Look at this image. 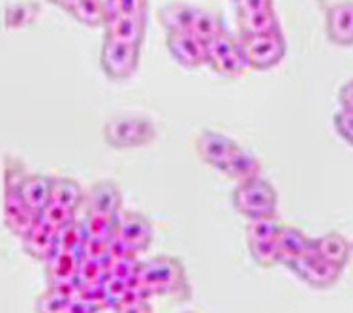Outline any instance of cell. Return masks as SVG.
<instances>
[{"instance_id": "20", "label": "cell", "mask_w": 353, "mask_h": 313, "mask_svg": "<svg viewBox=\"0 0 353 313\" xmlns=\"http://www.w3.org/2000/svg\"><path fill=\"white\" fill-rule=\"evenodd\" d=\"M51 184H53V177L28 175L19 186V195L36 216H40L41 211L51 203Z\"/></svg>"}, {"instance_id": "4", "label": "cell", "mask_w": 353, "mask_h": 313, "mask_svg": "<svg viewBox=\"0 0 353 313\" xmlns=\"http://www.w3.org/2000/svg\"><path fill=\"white\" fill-rule=\"evenodd\" d=\"M207 64L216 74L230 79L243 77L250 69L241 38H235L228 32L207 43Z\"/></svg>"}, {"instance_id": "36", "label": "cell", "mask_w": 353, "mask_h": 313, "mask_svg": "<svg viewBox=\"0 0 353 313\" xmlns=\"http://www.w3.org/2000/svg\"><path fill=\"white\" fill-rule=\"evenodd\" d=\"M184 313H194V312H184Z\"/></svg>"}, {"instance_id": "21", "label": "cell", "mask_w": 353, "mask_h": 313, "mask_svg": "<svg viewBox=\"0 0 353 313\" xmlns=\"http://www.w3.org/2000/svg\"><path fill=\"white\" fill-rule=\"evenodd\" d=\"M218 171L224 177L233 178V180H237L239 184H241V182H246V180L259 177V173H261V162L252 152H248V150L239 149Z\"/></svg>"}, {"instance_id": "34", "label": "cell", "mask_w": 353, "mask_h": 313, "mask_svg": "<svg viewBox=\"0 0 353 313\" xmlns=\"http://www.w3.org/2000/svg\"><path fill=\"white\" fill-rule=\"evenodd\" d=\"M339 102L342 105V109L353 111V79H350L340 87Z\"/></svg>"}, {"instance_id": "2", "label": "cell", "mask_w": 353, "mask_h": 313, "mask_svg": "<svg viewBox=\"0 0 353 313\" xmlns=\"http://www.w3.org/2000/svg\"><path fill=\"white\" fill-rule=\"evenodd\" d=\"M231 201L239 214L245 218L265 219L276 218V206H279V193L271 182L265 178H252L246 182L237 184L231 193Z\"/></svg>"}, {"instance_id": "8", "label": "cell", "mask_w": 353, "mask_h": 313, "mask_svg": "<svg viewBox=\"0 0 353 313\" xmlns=\"http://www.w3.org/2000/svg\"><path fill=\"white\" fill-rule=\"evenodd\" d=\"M115 239L134 255H139L152 242V225L139 212L123 211L115 219Z\"/></svg>"}, {"instance_id": "15", "label": "cell", "mask_w": 353, "mask_h": 313, "mask_svg": "<svg viewBox=\"0 0 353 313\" xmlns=\"http://www.w3.org/2000/svg\"><path fill=\"white\" fill-rule=\"evenodd\" d=\"M23 242V250L27 255H30L36 261H46L48 263L49 259L53 257L54 252H57V244H59V233L49 229L48 225H43L38 219L30 229L27 231V235L21 239Z\"/></svg>"}, {"instance_id": "17", "label": "cell", "mask_w": 353, "mask_h": 313, "mask_svg": "<svg viewBox=\"0 0 353 313\" xmlns=\"http://www.w3.org/2000/svg\"><path fill=\"white\" fill-rule=\"evenodd\" d=\"M79 259L64 252H54L48 263V281L49 287H62V289H75L77 287V270Z\"/></svg>"}, {"instance_id": "25", "label": "cell", "mask_w": 353, "mask_h": 313, "mask_svg": "<svg viewBox=\"0 0 353 313\" xmlns=\"http://www.w3.org/2000/svg\"><path fill=\"white\" fill-rule=\"evenodd\" d=\"M190 32L203 43H209V41L216 40L222 34H225V28L218 12L207 10V8H197L196 19H194Z\"/></svg>"}, {"instance_id": "3", "label": "cell", "mask_w": 353, "mask_h": 313, "mask_svg": "<svg viewBox=\"0 0 353 313\" xmlns=\"http://www.w3.org/2000/svg\"><path fill=\"white\" fill-rule=\"evenodd\" d=\"M103 141L113 149H137L157 139L154 122L147 116L119 115L109 118L102 129Z\"/></svg>"}, {"instance_id": "14", "label": "cell", "mask_w": 353, "mask_h": 313, "mask_svg": "<svg viewBox=\"0 0 353 313\" xmlns=\"http://www.w3.org/2000/svg\"><path fill=\"white\" fill-rule=\"evenodd\" d=\"M2 214H4V224L10 231L23 239L27 231L38 222V216L28 208L23 197L19 195V190L4 191L2 197Z\"/></svg>"}, {"instance_id": "10", "label": "cell", "mask_w": 353, "mask_h": 313, "mask_svg": "<svg viewBox=\"0 0 353 313\" xmlns=\"http://www.w3.org/2000/svg\"><path fill=\"white\" fill-rule=\"evenodd\" d=\"M87 216H102V218L117 219L123 208V193L121 188L111 180H100L88 188L85 195Z\"/></svg>"}, {"instance_id": "16", "label": "cell", "mask_w": 353, "mask_h": 313, "mask_svg": "<svg viewBox=\"0 0 353 313\" xmlns=\"http://www.w3.org/2000/svg\"><path fill=\"white\" fill-rule=\"evenodd\" d=\"M312 246V239H308L305 233L295 225H282L276 239V250H279V265L292 266L297 259L305 255Z\"/></svg>"}, {"instance_id": "35", "label": "cell", "mask_w": 353, "mask_h": 313, "mask_svg": "<svg viewBox=\"0 0 353 313\" xmlns=\"http://www.w3.org/2000/svg\"><path fill=\"white\" fill-rule=\"evenodd\" d=\"M115 313H152L149 302H132V304H123L115 310Z\"/></svg>"}, {"instance_id": "12", "label": "cell", "mask_w": 353, "mask_h": 313, "mask_svg": "<svg viewBox=\"0 0 353 313\" xmlns=\"http://www.w3.org/2000/svg\"><path fill=\"white\" fill-rule=\"evenodd\" d=\"M171 56L184 68H199L207 64V43L192 32H171L165 38Z\"/></svg>"}, {"instance_id": "19", "label": "cell", "mask_w": 353, "mask_h": 313, "mask_svg": "<svg viewBox=\"0 0 353 313\" xmlns=\"http://www.w3.org/2000/svg\"><path fill=\"white\" fill-rule=\"evenodd\" d=\"M61 6L70 17H74L77 23L87 25V27H105V2L102 0H61L54 2Z\"/></svg>"}, {"instance_id": "26", "label": "cell", "mask_w": 353, "mask_h": 313, "mask_svg": "<svg viewBox=\"0 0 353 313\" xmlns=\"http://www.w3.org/2000/svg\"><path fill=\"white\" fill-rule=\"evenodd\" d=\"M75 289H62V287H49L48 291L36 299V313H66L74 300Z\"/></svg>"}, {"instance_id": "1", "label": "cell", "mask_w": 353, "mask_h": 313, "mask_svg": "<svg viewBox=\"0 0 353 313\" xmlns=\"http://www.w3.org/2000/svg\"><path fill=\"white\" fill-rule=\"evenodd\" d=\"M137 279L139 285L149 291L150 296L188 300L192 294L186 268L179 259L170 255H158L143 261Z\"/></svg>"}, {"instance_id": "18", "label": "cell", "mask_w": 353, "mask_h": 313, "mask_svg": "<svg viewBox=\"0 0 353 313\" xmlns=\"http://www.w3.org/2000/svg\"><path fill=\"white\" fill-rule=\"evenodd\" d=\"M105 38L141 47L147 32V17H115L105 23Z\"/></svg>"}, {"instance_id": "5", "label": "cell", "mask_w": 353, "mask_h": 313, "mask_svg": "<svg viewBox=\"0 0 353 313\" xmlns=\"http://www.w3.org/2000/svg\"><path fill=\"white\" fill-rule=\"evenodd\" d=\"M139 55H141V47L103 38L102 51H100V66L109 79L126 81L137 72Z\"/></svg>"}, {"instance_id": "24", "label": "cell", "mask_w": 353, "mask_h": 313, "mask_svg": "<svg viewBox=\"0 0 353 313\" xmlns=\"http://www.w3.org/2000/svg\"><path fill=\"white\" fill-rule=\"evenodd\" d=\"M85 195L87 193L74 178L53 177V184H51V201L53 203L75 212L81 204H85Z\"/></svg>"}, {"instance_id": "30", "label": "cell", "mask_w": 353, "mask_h": 313, "mask_svg": "<svg viewBox=\"0 0 353 313\" xmlns=\"http://www.w3.org/2000/svg\"><path fill=\"white\" fill-rule=\"evenodd\" d=\"M282 225L276 218H265V219H252L246 225V240L248 244L254 242H267V240H276Z\"/></svg>"}, {"instance_id": "7", "label": "cell", "mask_w": 353, "mask_h": 313, "mask_svg": "<svg viewBox=\"0 0 353 313\" xmlns=\"http://www.w3.org/2000/svg\"><path fill=\"white\" fill-rule=\"evenodd\" d=\"M239 36L279 32L280 23L271 0H243L237 4Z\"/></svg>"}, {"instance_id": "22", "label": "cell", "mask_w": 353, "mask_h": 313, "mask_svg": "<svg viewBox=\"0 0 353 313\" xmlns=\"http://www.w3.org/2000/svg\"><path fill=\"white\" fill-rule=\"evenodd\" d=\"M197 8L190 4H168L158 10V21L165 28V32H190Z\"/></svg>"}, {"instance_id": "31", "label": "cell", "mask_w": 353, "mask_h": 313, "mask_svg": "<svg viewBox=\"0 0 353 313\" xmlns=\"http://www.w3.org/2000/svg\"><path fill=\"white\" fill-rule=\"evenodd\" d=\"M250 255L254 263H258L263 268L279 265V250H276V240H267V242H254L248 244Z\"/></svg>"}, {"instance_id": "11", "label": "cell", "mask_w": 353, "mask_h": 313, "mask_svg": "<svg viewBox=\"0 0 353 313\" xmlns=\"http://www.w3.org/2000/svg\"><path fill=\"white\" fill-rule=\"evenodd\" d=\"M239 149L241 147L231 137L212 129H203L196 139L197 156L214 169H220Z\"/></svg>"}, {"instance_id": "9", "label": "cell", "mask_w": 353, "mask_h": 313, "mask_svg": "<svg viewBox=\"0 0 353 313\" xmlns=\"http://www.w3.org/2000/svg\"><path fill=\"white\" fill-rule=\"evenodd\" d=\"M293 272L297 274L305 283H308L314 289H329L333 287L336 281H339L340 274H342V268L333 263H329L325 259H321L314 250V239L310 250L303 255L301 259H297L292 266Z\"/></svg>"}, {"instance_id": "28", "label": "cell", "mask_w": 353, "mask_h": 313, "mask_svg": "<svg viewBox=\"0 0 353 313\" xmlns=\"http://www.w3.org/2000/svg\"><path fill=\"white\" fill-rule=\"evenodd\" d=\"M147 12H149V2H145V0H109L105 2L108 21L115 19V17H147Z\"/></svg>"}, {"instance_id": "29", "label": "cell", "mask_w": 353, "mask_h": 313, "mask_svg": "<svg viewBox=\"0 0 353 313\" xmlns=\"http://www.w3.org/2000/svg\"><path fill=\"white\" fill-rule=\"evenodd\" d=\"M38 219H40L43 225H48L49 229L61 233L64 231L66 227H70L72 224H75V212L51 201V203L41 211Z\"/></svg>"}, {"instance_id": "32", "label": "cell", "mask_w": 353, "mask_h": 313, "mask_svg": "<svg viewBox=\"0 0 353 313\" xmlns=\"http://www.w3.org/2000/svg\"><path fill=\"white\" fill-rule=\"evenodd\" d=\"M27 177L28 173L25 171V165L17 158H4V191L19 190V186Z\"/></svg>"}, {"instance_id": "27", "label": "cell", "mask_w": 353, "mask_h": 313, "mask_svg": "<svg viewBox=\"0 0 353 313\" xmlns=\"http://www.w3.org/2000/svg\"><path fill=\"white\" fill-rule=\"evenodd\" d=\"M40 8L34 2H17L4 6V25L8 28H21L32 25L38 17Z\"/></svg>"}, {"instance_id": "33", "label": "cell", "mask_w": 353, "mask_h": 313, "mask_svg": "<svg viewBox=\"0 0 353 313\" xmlns=\"http://www.w3.org/2000/svg\"><path fill=\"white\" fill-rule=\"evenodd\" d=\"M334 128L339 131V136L353 147V111L340 109L334 115Z\"/></svg>"}, {"instance_id": "6", "label": "cell", "mask_w": 353, "mask_h": 313, "mask_svg": "<svg viewBox=\"0 0 353 313\" xmlns=\"http://www.w3.org/2000/svg\"><path fill=\"white\" fill-rule=\"evenodd\" d=\"M250 69H271L285 55V40L282 30L259 36H239Z\"/></svg>"}, {"instance_id": "23", "label": "cell", "mask_w": 353, "mask_h": 313, "mask_svg": "<svg viewBox=\"0 0 353 313\" xmlns=\"http://www.w3.org/2000/svg\"><path fill=\"white\" fill-rule=\"evenodd\" d=\"M314 250H316V253L321 259H325L329 263L344 268L347 265L352 246L339 233H327V235L319 237V239H314Z\"/></svg>"}, {"instance_id": "13", "label": "cell", "mask_w": 353, "mask_h": 313, "mask_svg": "<svg viewBox=\"0 0 353 313\" xmlns=\"http://www.w3.org/2000/svg\"><path fill=\"white\" fill-rule=\"evenodd\" d=\"M323 10L327 38L342 47L353 45V2H334Z\"/></svg>"}]
</instances>
